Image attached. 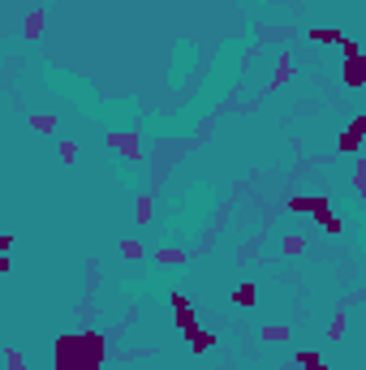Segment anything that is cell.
I'll list each match as a JSON object with an SVG mask.
<instances>
[{
    "label": "cell",
    "mask_w": 366,
    "mask_h": 370,
    "mask_svg": "<svg viewBox=\"0 0 366 370\" xmlns=\"http://www.w3.org/2000/svg\"><path fill=\"white\" fill-rule=\"evenodd\" d=\"M108 361V344L99 332H61L52 340V370H99Z\"/></svg>",
    "instance_id": "obj_1"
},
{
    "label": "cell",
    "mask_w": 366,
    "mask_h": 370,
    "mask_svg": "<svg viewBox=\"0 0 366 370\" xmlns=\"http://www.w3.org/2000/svg\"><path fill=\"white\" fill-rule=\"evenodd\" d=\"M285 211H293V215H315V224H319V220L332 215V202H327V194H293V198L285 202Z\"/></svg>",
    "instance_id": "obj_2"
},
{
    "label": "cell",
    "mask_w": 366,
    "mask_h": 370,
    "mask_svg": "<svg viewBox=\"0 0 366 370\" xmlns=\"http://www.w3.org/2000/svg\"><path fill=\"white\" fill-rule=\"evenodd\" d=\"M168 302H173V323H177V332H181V336H194L203 323H198V314H194L190 297H185V293H173Z\"/></svg>",
    "instance_id": "obj_3"
},
{
    "label": "cell",
    "mask_w": 366,
    "mask_h": 370,
    "mask_svg": "<svg viewBox=\"0 0 366 370\" xmlns=\"http://www.w3.org/2000/svg\"><path fill=\"white\" fill-rule=\"evenodd\" d=\"M103 143H108L121 160H143V143H138V134H103Z\"/></svg>",
    "instance_id": "obj_4"
},
{
    "label": "cell",
    "mask_w": 366,
    "mask_h": 370,
    "mask_svg": "<svg viewBox=\"0 0 366 370\" xmlns=\"http://www.w3.org/2000/svg\"><path fill=\"white\" fill-rule=\"evenodd\" d=\"M362 138H366V116H353L349 125L340 130V138H336V151H357Z\"/></svg>",
    "instance_id": "obj_5"
},
{
    "label": "cell",
    "mask_w": 366,
    "mask_h": 370,
    "mask_svg": "<svg viewBox=\"0 0 366 370\" xmlns=\"http://www.w3.org/2000/svg\"><path fill=\"white\" fill-rule=\"evenodd\" d=\"M44 26H48V9H39V5H35V9L26 14V22H22V39H31V43H35V39L44 35Z\"/></svg>",
    "instance_id": "obj_6"
},
{
    "label": "cell",
    "mask_w": 366,
    "mask_h": 370,
    "mask_svg": "<svg viewBox=\"0 0 366 370\" xmlns=\"http://www.w3.org/2000/svg\"><path fill=\"white\" fill-rule=\"evenodd\" d=\"M345 86H353V91H357V86H366V52L345 61Z\"/></svg>",
    "instance_id": "obj_7"
},
{
    "label": "cell",
    "mask_w": 366,
    "mask_h": 370,
    "mask_svg": "<svg viewBox=\"0 0 366 370\" xmlns=\"http://www.w3.org/2000/svg\"><path fill=\"white\" fill-rule=\"evenodd\" d=\"M185 259H190V255L181 250V245H173V241H164L160 250H156V263H160V267H185Z\"/></svg>",
    "instance_id": "obj_8"
},
{
    "label": "cell",
    "mask_w": 366,
    "mask_h": 370,
    "mask_svg": "<svg viewBox=\"0 0 366 370\" xmlns=\"http://www.w3.org/2000/svg\"><path fill=\"white\" fill-rule=\"evenodd\" d=\"M289 78H293V56H289V52H280V61H276V73H272V82H268V95H272V91H280Z\"/></svg>",
    "instance_id": "obj_9"
},
{
    "label": "cell",
    "mask_w": 366,
    "mask_h": 370,
    "mask_svg": "<svg viewBox=\"0 0 366 370\" xmlns=\"http://www.w3.org/2000/svg\"><path fill=\"white\" fill-rule=\"evenodd\" d=\"M233 306H237V310H255V306H259V284H241V289H233Z\"/></svg>",
    "instance_id": "obj_10"
},
{
    "label": "cell",
    "mask_w": 366,
    "mask_h": 370,
    "mask_svg": "<svg viewBox=\"0 0 366 370\" xmlns=\"http://www.w3.org/2000/svg\"><path fill=\"white\" fill-rule=\"evenodd\" d=\"M259 336H263L268 344H285V340L293 336V327H289V323H263V327H259Z\"/></svg>",
    "instance_id": "obj_11"
},
{
    "label": "cell",
    "mask_w": 366,
    "mask_h": 370,
    "mask_svg": "<svg viewBox=\"0 0 366 370\" xmlns=\"http://www.w3.org/2000/svg\"><path fill=\"white\" fill-rule=\"evenodd\" d=\"M185 344H190V353H211V349H215V332L198 327L194 336H185Z\"/></svg>",
    "instance_id": "obj_12"
},
{
    "label": "cell",
    "mask_w": 366,
    "mask_h": 370,
    "mask_svg": "<svg viewBox=\"0 0 366 370\" xmlns=\"http://www.w3.org/2000/svg\"><path fill=\"white\" fill-rule=\"evenodd\" d=\"M298 357V370H332L327 366V357L323 353H315V349H302V353H293Z\"/></svg>",
    "instance_id": "obj_13"
},
{
    "label": "cell",
    "mask_w": 366,
    "mask_h": 370,
    "mask_svg": "<svg viewBox=\"0 0 366 370\" xmlns=\"http://www.w3.org/2000/svg\"><path fill=\"white\" fill-rule=\"evenodd\" d=\"M310 43H345V31H336V26H310Z\"/></svg>",
    "instance_id": "obj_14"
},
{
    "label": "cell",
    "mask_w": 366,
    "mask_h": 370,
    "mask_svg": "<svg viewBox=\"0 0 366 370\" xmlns=\"http://www.w3.org/2000/svg\"><path fill=\"white\" fill-rule=\"evenodd\" d=\"M121 259H130V263L147 259V245H143L138 237H126V241H121Z\"/></svg>",
    "instance_id": "obj_15"
},
{
    "label": "cell",
    "mask_w": 366,
    "mask_h": 370,
    "mask_svg": "<svg viewBox=\"0 0 366 370\" xmlns=\"http://www.w3.org/2000/svg\"><path fill=\"white\" fill-rule=\"evenodd\" d=\"M345 323H349V319H345V306H340V310L332 314V323H327V340H332V344L345 340Z\"/></svg>",
    "instance_id": "obj_16"
},
{
    "label": "cell",
    "mask_w": 366,
    "mask_h": 370,
    "mask_svg": "<svg viewBox=\"0 0 366 370\" xmlns=\"http://www.w3.org/2000/svg\"><path fill=\"white\" fill-rule=\"evenodd\" d=\"M306 245H310V241H306L302 232H289V237L280 241V250H285V255H306Z\"/></svg>",
    "instance_id": "obj_17"
},
{
    "label": "cell",
    "mask_w": 366,
    "mask_h": 370,
    "mask_svg": "<svg viewBox=\"0 0 366 370\" xmlns=\"http://www.w3.org/2000/svg\"><path fill=\"white\" fill-rule=\"evenodd\" d=\"M353 194L357 198L366 194V155H357V164H353Z\"/></svg>",
    "instance_id": "obj_18"
},
{
    "label": "cell",
    "mask_w": 366,
    "mask_h": 370,
    "mask_svg": "<svg viewBox=\"0 0 366 370\" xmlns=\"http://www.w3.org/2000/svg\"><path fill=\"white\" fill-rule=\"evenodd\" d=\"M56 155H61V164H73V160H78V143H73V138H61V143H56Z\"/></svg>",
    "instance_id": "obj_19"
},
{
    "label": "cell",
    "mask_w": 366,
    "mask_h": 370,
    "mask_svg": "<svg viewBox=\"0 0 366 370\" xmlns=\"http://www.w3.org/2000/svg\"><path fill=\"white\" fill-rule=\"evenodd\" d=\"M151 211H156L151 194H138V224H151Z\"/></svg>",
    "instance_id": "obj_20"
},
{
    "label": "cell",
    "mask_w": 366,
    "mask_h": 370,
    "mask_svg": "<svg viewBox=\"0 0 366 370\" xmlns=\"http://www.w3.org/2000/svg\"><path fill=\"white\" fill-rule=\"evenodd\" d=\"M319 228H323L327 237H340V232H345V220H340V215H327V220H319Z\"/></svg>",
    "instance_id": "obj_21"
},
{
    "label": "cell",
    "mask_w": 366,
    "mask_h": 370,
    "mask_svg": "<svg viewBox=\"0 0 366 370\" xmlns=\"http://www.w3.org/2000/svg\"><path fill=\"white\" fill-rule=\"evenodd\" d=\"M31 125H35L39 134H52V130H56V116H31Z\"/></svg>",
    "instance_id": "obj_22"
},
{
    "label": "cell",
    "mask_w": 366,
    "mask_h": 370,
    "mask_svg": "<svg viewBox=\"0 0 366 370\" xmlns=\"http://www.w3.org/2000/svg\"><path fill=\"white\" fill-rule=\"evenodd\" d=\"M5 366H9V370H26V357H22L18 349H5Z\"/></svg>",
    "instance_id": "obj_23"
},
{
    "label": "cell",
    "mask_w": 366,
    "mask_h": 370,
    "mask_svg": "<svg viewBox=\"0 0 366 370\" xmlns=\"http://www.w3.org/2000/svg\"><path fill=\"white\" fill-rule=\"evenodd\" d=\"M340 48H345V61H349V56H362V43H353V39H345Z\"/></svg>",
    "instance_id": "obj_24"
},
{
    "label": "cell",
    "mask_w": 366,
    "mask_h": 370,
    "mask_svg": "<svg viewBox=\"0 0 366 370\" xmlns=\"http://www.w3.org/2000/svg\"><path fill=\"white\" fill-rule=\"evenodd\" d=\"M357 297H362V306H366V284H362V293H357Z\"/></svg>",
    "instance_id": "obj_25"
},
{
    "label": "cell",
    "mask_w": 366,
    "mask_h": 370,
    "mask_svg": "<svg viewBox=\"0 0 366 370\" xmlns=\"http://www.w3.org/2000/svg\"><path fill=\"white\" fill-rule=\"evenodd\" d=\"M362 370H366V366H362Z\"/></svg>",
    "instance_id": "obj_26"
}]
</instances>
